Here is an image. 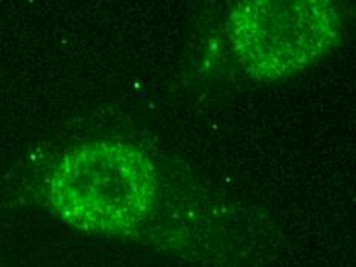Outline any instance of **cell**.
<instances>
[{
    "label": "cell",
    "instance_id": "obj_2",
    "mask_svg": "<svg viewBox=\"0 0 356 267\" xmlns=\"http://www.w3.org/2000/svg\"><path fill=\"white\" fill-rule=\"evenodd\" d=\"M229 29L243 68L264 81L316 62L337 47L341 34L330 0H240Z\"/></svg>",
    "mask_w": 356,
    "mask_h": 267
},
{
    "label": "cell",
    "instance_id": "obj_1",
    "mask_svg": "<svg viewBox=\"0 0 356 267\" xmlns=\"http://www.w3.org/2000/svg\"><path fill=\"white\" fill-rule=\"evenodd\" d=\"M157 172L137 146L102 140L66 152L49 177L57 217L92 235H124L149 217L157 202Z\"/></svg>",
    "mask_w": 356,
    "mask_h": 267
}]
</instances>
